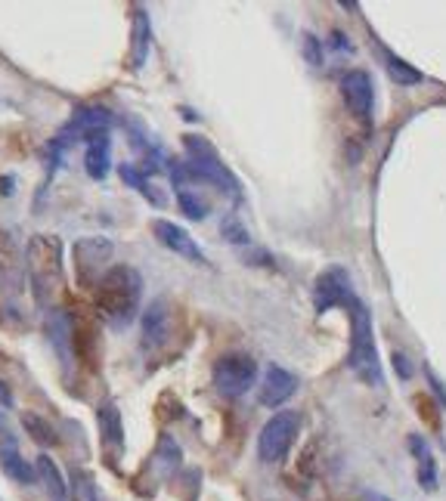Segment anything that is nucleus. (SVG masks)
Wrapping results in <instances>:
<instances>
[{
  "label": "nucleus",
  "instance_id": "obj_1",
  "mask_svg": "<svg viewBox=\"0 0 446 501\" xmlns=\"http://www.w3.org/2000/svg\"><path fill=\"white\" fill-rule=\"evenodd\" d=\"M140 297H143V278L127 263L109 267L96 282V310L112 325H127L137 313Z\"/></svg>",
  "mask_w": 446,
  "mask_h": 501
},
{
  "label": "nucleus",
  "instance_id": "obj_2",
  "mask_svg": "<svg viewBox=\"0 0 446 501\" xmlns=\"http://www.w3.org/2000/svg\"><path fill=\"white\" fill-rule=\"evenodd\" d=\"M25 267L38 306L50 310L62 291V241L56 235H32L25 248Z\"/></svg>",
  "mask_w": 446,
  "mask_h": 501
},
{
  "label": "nucleus",
  "instance_id": "obj_3",
  "mask_svg": "<svg viewBox=\"0 0 446 501\" xmlns=\"http://www.w3.org/2000/svg\"><path fill=\"white\" fill-rule=\"evenodd\" d=\"M350 310V371L369 387H381L385 384V375H381V362H378V350H375V332H372V316L363 306V300L353 297L347 304Z\"/></svg>",
  "mask_w": 446,
  "mask_h": 501
},
{
  "label": "nucleus",
  "instance_id": "obj_4",
  "mask_svg": "<svg viewBox=\"0 0 446 501\" xmlns=\"http://www.w3.org/2000/svg\"><path fill=\"white\" fill-rule=\"evenodd\" d=\"M183 146H187V155H189V161H183L187 164L189 180L211 183V186H217V189H223L232 202H242V186H239L232 170L226 168L223 159L217 155V149L211 146L208 140L196 137V133H187V137H183Z\"/></svg>",
  "mask_w": 446,
  "mask_h": 501
},
{
  "label": "nucleus",
  "instance_id": "obj_5",
  "mask_svg": "<svg viewBox=\"0 0 446 501\" xmlns=\"http://www.w3.org/2000/svg\"><path fill=\"white\" fill-rule=\"evenodd\" d=\"M214 390L226 399H239L258 381V362L248 353H226L214 362Z\"/></svg>",
  "mask_w": 446,
  "mask_h": 501
},
{
  "label": "nucleus",
  "instance_id": "obj_6",
  "mask_svg": "<svg viewBox=\"0 0 446 501\" xmlns=\"http://www.w3.org/2000/svg\"><path fill=\"white\" fill-rule=\"evenodd\" d=\"M297 431H301V414L297 412H276L258 436L260 461H267V464L282 461V458L288 455V449L295 446Z\"/></svg>",
  "mask_w": 446,
  "mask_h": 501
},
{
  "label": "nucleus",
  "instance_id": "obj_7",
  "mask_svg": "<svg viewBox=\"0 0 446 501\" xmlns=\"http://www.w3.org/2000/svg\"><path fill=\"white\" fill-rule=\"evenodd\" d=\"M75 278L81 288H96V282L103 278V269L112 257V241L103 235H84L75 241Z\"/></svg>",
  "mask_w": 446,
  "mask_h": 501
},
{
  "label": "nucleus",
  "instance_id": "obj_8",
  "mask_svg": "<svg viewBox=\"0 0 446 501\" xmlns=\"http://www.w3.org/2000/svg\"><path fill=\"white\" fill-rule=\"evenodd\" d=\"M353 300V288H350V276L341 267H332L316 278L314 285V306L316 313H329L335 306H347Z\"/></svg>",
  "mask_w": 446,
  "mask_h": 501
},
{
  "label": "nucleus",
  "instance_id": "obj_9",
  "mask_svg": "<svg viewBox=\"0 0 446 501\" xmlns=\"http://www.w3.org/2000/svg\"><path fill=\"white\" fill-rule=\"evenodd\" d=\"M341 96H344V105L357 114L360 121L372 118L375 87H372V77L366 75V71H360V68L347 71V75L341 77Z\"/></svg>",
  "mask_w": 446,
  "mask_h": 501
},
{
  "label": "nucleus",
  "instance_id": "obj_10",
  "mask_svg": "<svg viewBox=\"0 0 446 501\" xmlns=\"http://www.w3.org/2000/svg\"><path fill=\"white\" fill-rule=\"evenodd\" d=\"M297 390V378L292 375L288 369H282V365H270V369L264 371V381H260L258 387V399L260 405H267V409H276V405L288 403V399L295 396Z\"/></svg>",
  "mask_w": 446,
  "mask_h": 501
},
{
  "label": "nucleus",
  "instance_id": "obj_11",
  "mask_svg": "<svg viewBox=\"0 0 446 501\" xmlns=\"http://www.w3.org/2000/svg\"><path fill=\"white\" fill-rule=\"evenodd\" d=\"M168 338H171V304L165 297H159L143 313V347L159 350L165 347Z\"/></svg>",
  "mask_w": 446,
  "mask_h": 501
},
{
  "label": "nucleus",
  "instance_id": "obj_12",
  "mask_svg": "<svg viewBox=\"0 0 446 501\" xmlns=\"http://www.w3.org/2000/svg\"><path fill=\"white\" fill-rule=\"evenodd\" d=\"M152 232H155V239H159L165 248H171L174 254L187 257V260H193V263H205L202 248L196 245L193 235H189L183 226L171 223V220H155V223H152Z\"/></svg>",
  "mask_w": 446,
  "mask_h": 501
},
{
  "label": "nucleus",
  "instance_id": "obj_13",
  "mask_svg": "<svg viewBox=\"0 0 446 501\" xmlns=\"http://www.w3.org/2000/svg\"><path fill=\"white\" fill-rule=\"evenodd\" d=\"M47 334H50V343H53L56 356H59V360H62V365H66V369H72V362H75L72 319H68L62 310H50V319H47Z\"/></svg>",
  "mask_w": 446,
  "mask_h": 501
},
{
  "label": "nucleus",
  "instance_id": "obj_14",
  "mask_svg": "<svg viewBox=\"0 0 446 501\" xmlns=\"http://www.w3.org/2000/svg\"><path fill=\"white\" fill-rule=\"evenodd\" d=\"M84 168H87L90 180H105L112 170V140L109 133H96L87 140V152H84Z\"/></svg>",
  "mask_w": 446,
  "mask_h": 501
},
{
  "label": "nucleus",
  "instance_id": "obj_15",
  "mask_svg": "<svg viewBox=\"0 0 446 501\" xmlns=\"http://www.w3.org/2000/svg\"><path fill=\"white\" fill-rule=\"evenodd\" d=\"M96 424H99V436H103L105 446H109L112 452H122V449H124V424H122V412H118L112 403L99 405V412H96Z\"/></svg>",
  "mask_w": 446,
  "mask_h": 501
},
{
  "label": "nucleus",
  "instance_id": "obj_16",
  "mask_svg": "<svg viewBox=\"0 0 446 501\" xmlns=\"http://www.w3.org/2000/svg\"><path fill=\"white\" fill-rule=\"evenodd\" d=\"M409 449H413L415 461H419V483L428 492H434L437 489V461H434V452H431V446L422 440L419 433H413V436H409Z\"/></svg>",
  "mask_w": 446,
  "mask_h": 501
},
{
  "label": "nucleus",
  "instance_id": "obj_17",
  "mask_svg": "<svg viewBox=\"0 0 446 501\" xmlns=\"http://www.w3.org/2000/svg\"><path fill=\"white\" fill-rule=\"evenodd\" d=\"M0 468L16 479V483H34V477H38V470H34L23 455H19V449H16V442L13 440H6L4 446H0Z\"/></svg>",
  "mask_w": 446,
  "mask_h": 501
},
{
  "label": "nucleus",
  "instance_id": "obj_18",
  "mask_svg": "<svg viewBox=\"0 0 446 501\" xmlns=\"http://www.w3.org/2000/svg\"><path fill=\"white\" fill-rule=\"evenodd\" d=\"M131 68H143L149 59V38H152V25L143 10L133 13V32H131Z\"/></svg>",
  "mask_w": 446,
  "mask_h": 501
},
{
  "label": "nucleus",
  "instance_id": "obj_19",
  "mask_svg": "<svg viewBox=\"0 0 446 501\" xmlns=\"http://www.w3.org/2000/svg\"><path fill=\"white\" fill-rule=\"evenodd\" d=\"M180 461H183L180 446L174 442V436L165 433L159 440V449H155V455H152V470L159 477H174V470L180 468Z\"/></svg>",
  "mask_w": 446,
  "mask_h": 501
},
{
  "label": "nucleus",
  "instance_id": "obj_20",
  "mask_svg": "<svg viewBox=\"0 0 446 501\" xmlns=\"http://www.w3.org/2000/svg\"><path fill=\"white\" fill-rule=\"evenodd\" d=\"M38 477L44 479V486H47V492L53 496V501H62L66 498V479H62L59 474V468H56V461L50 455H41L38 458Z\"/></svg>",
  "mask_w": 446,
  "mask_h": 501
},
{
  "label": "nucleus",
  "instance_id": "obj_21",
  "mask_svg": "<svg viewBox=\"0 0 446 501\" xmlns=\"http://www.w3.org/2000/svg\"><path fill=\"white\" fill-rule=\"evenodd\" d=\"M118 174H122V180H124L127 186H133V189H137L143 198H149V202H152L155 207H161V205H165V198H161L159 192H155V186L149 183L146 177L140 174L137 168H133V164H122V168H118Z\"/></svg>",
  "mask_w": 446,
  "mask_h": 501
},
{
  "label": "nucleus",
  "instance_id": "obj_22",
  "mask_svg": "<svg viewBox=\"0 0 446 501\" xmlns=\"http://www.w3.org/2000/svg\"><path fill=\"white\" fill-rule=\"evenodd\" d=\"M23 424H25L28 436H32L34 442H41V446H56V442H59V436H56V431L50 427V421H44L41 414L25 412L23 414Z\"/></svg>",
  "mask_w": 446,
  "mask_h": 501
},
{
  "label": "nucleus",
  "instance_id": "obj_23",
  "mask_svg": "<svg viewBox=\"0 0 446 501\" xmlns=\"http://www.w3.org/2000/svg\"><path fill=\"white\" fill-rule=\"evenodd\" d=\"M385 62H387V71H391V77L396 84H419L422 81V71H415L406 59L394 56L391 50H385Z\"/></svg>",
  "mask_w": 446,
  "mask_h": 501
},
{
  "label": "nucleus",
  "instance_id": "obj_24",
  "mask_svg": "<svg viewBox=\"0 0 446 501\" xmlns=\"http://www.w3.org/2000/svg\"><path fill=\"white\" fill-rule=\"evenodd\" d=\"M177 205H180V211L187 214L189 220H205V217H208V205H205L202 198H198L196 192H189V189L177 192Z\"/></svg>",
  "mask_w": 446,
  "mask_h": 501
},
{
  "label": "nucleus",
  "instance_id": "obj_25",
  "mask_svg": "<svg viewBox=\"0 0 446 501\" xmlns=\"http://www.w3.org/2000/svg\"><path fill=\"white\" fill-rule=\"evenodd\" d=\"M301 50H304V59H307L310 68H323V41L316 34L304 32L301 38Z\"/></svg>",
  "mask_w": 446,
  "mask_h": 501
},
{
  "label": "nucleus",
  "instance_id": "obj_26",
  "mask_svg": "<svg viewBox=\"0 0 446 501\" xmlns=\"http://www.w3.org/2000/svg\"><path fill=\"white\" fill-rule=\"evenodd\" d=\"M221 232H223V239H230L232 245H248V241H251V235H248V229L239 223L236 217H226L223 223H221Z\"/></svg>",
  "mask_w": 446,
  "mask_h": 501
},
{
  "label": "nucleus",
  "instance_id": "obj_27",
  "mask_svg": "<svg viewBox=\"0 0 446 501\" xmlns=\"http://www.w3.org/2000/svg\"><path fill=\"white\" fill-rule=\"evenodd\" d=\"M72 483H75V498L77 501H96V486H94V477H90V474L75 470Z\"/></svg>",
  "mask_w": 446,
  "mask_h": 501
},
{
  "label": "nucleus",
  "instance_id": "obj_28",
  "mask_svg": "<svg viewBox=\"0 0 446 501\" xmlns=\"http://www.w3.org/2000/svg\"><path fill=\"white\" fill-rule=\"evenodd\" d=\"M0 405H4V409H13V393L4 381H0Z\"/></svg>",
  "mask_w": 446,
  "mask_h": 501
},
{
  "label": "nucleus",
  "instance_id": "obj_29",
  "mask_svg": "<svg viewBox=\"0 0 446 501\" xmlns=\"http://www.w3.org/2000/svg\"><path fill=\"white\" fill-rule=\"evenodd\" d=\"M428 381H431V387L437 390V396H441L443 403H446V390H443V384H441V381H437V378H434V371H428Z\"/></svg>",
  "mask_w": 446,
  "mask_h": 501
},
{
  "label": "nucleus",
  "instance_id": "obj_30",
  "mask_svg": "<svg viewBox=\"0 0 446 501\" xmlns=\"http://www.w3.org/2000/svg\"><path fill=\"white\" fill-rule=\"evenodd\" d=\"M394 365H396V369H400V375H403V378H409V365H406V360H403V356H394Z\"/></svg>",
  "mask_w": 446,
  "mask_h": 501
}]
</instances>
